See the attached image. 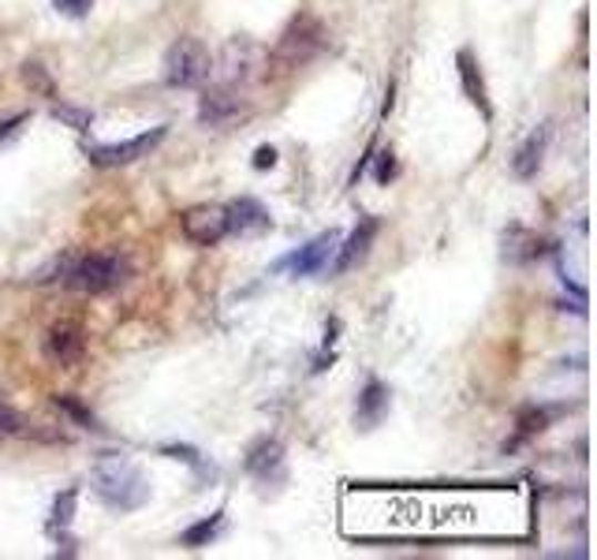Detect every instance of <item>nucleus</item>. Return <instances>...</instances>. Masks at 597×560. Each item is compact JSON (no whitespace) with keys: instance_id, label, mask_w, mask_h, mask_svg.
<instances>
[{"instance_id":"7ed1b4c3","label":"nucleus","mask_w":597,"mask_h":560,"mask_svg":"<svg viewBox=\"0 0 597 560\" xmlns=\"http://www.w3.org/2000/svg\"><path fill=\"white\" fill-rule=\"evenodd\" d=\"M210 53H205L202 42H194V38H180L176 45L164 53V83L176 86V90H191L210 79Z\"/></svg>"},{"instance_id":"39448f33","label":"nucleus","mask_w":597,"mask_h":560,"mask_svg":"<svg viewBox=\"0 0 597 560\" xmlns=\"http://www.w3.org/2000/svg\"><path fill=\"white\" fill-rule=\"evenodd\" d=\"M164 135H169V128H153V131H146V135H135L128 142H112V146H87V157L94 161V165H101V169L131 165V161L146 157Z\"/></svg>"},{"instance_id":"a211bd4d","label":"nucleus","mask_w":597,"mask_h":560,"mask_svg":"<svg viewBox=\"0 0 597 560\" xmlns=\"http://www.w3.org/2000/svg\"><path fill=\"white\" fill-rule=\"evenodd\" d=\"M23 83L30 90H38V94H45V98H53V79H49V71L38 64V60H27L23 64Z\"/></svg>"},{"instance_id":"f257e3e1","label":"nucleus","mask_w":597,"mask_h":560,"mask_svg":"<svg viewBox=\"0 0 597 560\" xmlns=\"http://www.w3.org/2000/svg\"><path fill=\"white\" fill-rule=\"evenodd\" d=\"M94 490L101 493V501L120 508V512H135L150 497L146 475L123 456H101L94 467Z\"/></svg>"},{"instance_id":"4be33fe9","label":"nucleus","mask_w":597,"mask_h":560,"mask_svg":"<svg viewBox=\"0 0 597 560\" xmlns=\"http://www.w3.org/2000/svg\"><path fill=\"white\" fill-rule=\"evenodd\" d=\"M53 8H57V12L71 16V19H82L90 8H94V0H53Z\"/></svg>"},{"instance_id":"aec40b11","label":"nucleus","mask_w":597,"mask_h":560,"mask_svg":"<svg viewBox=\"0 0 597 560\" xmlns=\"http://www.w3.org/2000/svg\"><path fill=\"white\" fill-rule=\"evenodd\" d=\"M19 430H23V415H19L16 407L0 404V441H4V437H16Z\"/></svg>"},{"instance_id":"bb28decb","label":"nucleus","mask_w":597,"mask_h":560,"mask_svg":"<svg viewBox=\"0 0 597 560\" xmlns=\"http://www.w3.org/2000/svg\"><path fill=\"white\" fill-rule=\"evenodd\" d=\"M19 124H27V112H19V116H12V120H0V139L16 135V128H19Z\"/></svg>"},{"instance_id":"20e7f679","label":"nucleus","mask_w":597,"mask_h":560,"mask_svg":"<svg viewBox=\"0 0 597 560\" xmlns=\"http://www.w3.org/2000/svg\"><path fill=\"white\" fill-rule=\"evenodd\" d=\"M123 277H128V262L117 258V254H87L68 269V288L82 295H101L123 284Z\"/></svg>"},{"instance_id":"6e6552de","label":"nucleus","mask_w":597,"mask_h":560,"mask_svg":"<svg viewBox=\"0 0 597 560\" xmlns=\"http://www.w3.org/2000/svg\"><path fill=\"white\" fill-rule=\"evenodd\" d=\"M82 352H87V336H82V329L75 322H60V325H53V329L45 333V355L57 366L79 363Z\"/></svg>"},{"instance_id":"1a4fd4ad","label":"nucleus","mask_w":597,"mask_h":560,"mask_svg":"<svg viewBox=\"0 0 597 560\" xmlns=\"http://www.w3.org/2000/svg\"><path fill=\"white\" fill-rule=\"evenodd\" d=\"M224 213H229V232H235V236H262L273 224L270 210L254 198H235Z\"/></svg>"},{"instance_id":"0eeeda50","label":"nucleus","mask_w":597,"mask_h":560,"mask_svg":"<svg viewBox=\"0 0 597 560\" xmlns=\"http://www.w3.org/2000/svg\"><path fill=\"white\" fill-rule=\"evenodd\" d=\"M336 247H340V232L328 228L317 240L306 243V247H298L292 258H284L281 266H292L295 277H311V273H322L328 266V258L336 254Z\"/></svg>"},{"instance_id":"f3484780","label":"nucleus","mask_w":597,"mask_h":560,"mask_svg":"<svg viewBox=\"0 0 597 560\" xmlns=\"http://www.w3.org/2000/svg\"><path fill=\"white\" fill-rule=\"evenodd\" d=\"M221 527H224V516L217 512L213 519H202V523H194L183 531V546H191V549H199V546H210L213 538L221 534Z\"/></svg>"},{"instance_id":"dca6fc26","label":"nucleus","mask_w":597,"mask_h":560,"mask_svg":"<svg viewBox=\"0 0 597 560\" xmlns=\"http://www.w3.org/2000/svg\"><path fill=\"white\" fill-rule=\"evenodd\" d=\"M545 139H549V131H534V135L523 142L519 146V154H516V161H512V165H516V176H523V180H530L534 172L542 169V154H545Z\"/></svg>"},{"instance_id":"393cba45","label":"nucleus","mask_w":597,"mask_h":560,"mask_svg":"<svg viewBox=\"0 0 597 560\" xmlns=\"http://www.w3.org/2000/svg\"><path fill=\"white\" fill-rule=\"evenodd\" d=\"M396 176V161H393V154H381V161H377V183H388Z\"/></svg>"},{"instance_id":"f8f14e48","label":"nucleus","mask_w":597,"mask_h":560,"mask_svg":"<svg viewBox=\"0 0 597 560\" xmlns=\"http://www.w3.org/2000/svg\"><path fill=\"white\" fill-rule=\"evenodd\" d=\"M504 262H512V266H527L542 254V240L534 236L530 228H519V224H512L508 232H504Z\"/></svg>"},{"instance_id":"ddd939ff","label":"nucleus","mask_w":597,"mask_h":560,"mask_svg":"<svg viewBox=\"0 0 597 560\" xmlns=\"http://www.w3.org/2000/svg\"><path fill=\"white\" fill-rule=\"evenodd\" d=\"M385 411H388V393H385V385L370 381L366 389H363V396H358V411H355L358 426H363V430H374Z\"/></svg>"},{"instance_id":"2eb2a0df","label":"nucleus","mask_w":597,"mask_h":560,"mask_svg":"<svg viewBox=\"0 0 597 560\" xmlns=\"http://www.w3.org/2000/svg\"><path fill=\"white\" fill-rule=\"evenodd\" d=\"M456 64H459V79H463V94H467L475 105L486 112L489 116V98H486V83H482V71H478V64H475V57L463 49V53L456 57Z\"/></svg>"},{"instance_id":"4468645a","label":"nucleus","mask_w":597,"mask_h":560,"mask_svg":"<svg viewBox=\"0 0 597 560\" xmlns=\"http://www.w3.org/2000/svg\"><path fill=\"white\" fill-rule=\"evenodd\" d=\"M281 464H284V448H281V441H270V437L254 445L251 456H246V471L259 475V478L276 475V471H281Z\"/></svg>"},{"instance_id":"6ab92c4d","label":"nucleus","mask_w":597,"mask_h":560,"mask_svg":"<svg viewBox=\"0 0 597 560\" xmlns=\"http://www.w3.org/2000/svg\"><path fill=\"white\" fill-rule=\"evenodd\" d=\"M53 400H57V407H60V411H64V415H71V419H75V422H82V426H98L94 411H90V407H82V404L75 400V396L60 393V396H53Z\"/></svg>"},{"instance_id":"9b49d317","label":"nucleus","mask_w":597,"mask_h":560,"mask_svg":"<svg viewBox=\"0 0 597 560\" xmlns=\"http://www.w3.org/2000/svg\"><path fill=\"white\" fill-rule=\"evenodd\" d=\"M374 236H377V221L374 217H366L358 228L352 232V240L344 243V247H336V273H347V269H355L358 262L366 258L370 247H374Z\"/></svg>"},{"instance_id":"9d476101","label":"nucleus","mask_w":597,"mask_h":560,"mask_svg":"<svg viewBox=\"0 0 597 560\" xmlns=\"http://www.w3.org/2000/svg\"><path fill=\"white\" fill-rule=\"evenodd\" d=\"M246 109V101L235 94L232 86H217V90H210V94L202 98V105H199V120L202 124H229V120H235L240 112Z\"/></svg>"},{"instance_id":"f03ea898","label":"nucleus","mask_w":597,"mask_h":560,"mask_svg":"<svg viewBox=\"0 0 597 560\" xmlns=\"http://www.w3.org/2000/svg\"><path fill=\"white\" fill-rule=\"evenodd\" d=\"M322 45H325V27L317 23L314 16L292 19V23H287V30L281 34V42H276L273 53H270L273 75H287V71L306 68L317 53H322Z\"/></svg>"},{"instance_id":"a878e982","label":"nucleus","mask_w":597,"mask_h":560,"mask_svg":"<svg viewBox=\"0 0 597 560\" xmlns=\"http://www.w3.org/2000/svg\"><path fill=\"white\" fill-rule=\"evenodd\" d=\"M276 165V150L273 146H262L259 154H254V169H273Z\"/></svg>"},{"instance_id":"423d86ee","label":"nucleus","mask_w":597,"mask_h":560,"mask_svg":"<svg viewBox=\"0 0 597 560\" xmlns=\"http://www.w3.org/2000/svg\"><path fill=\"white\" fill-rule=\"evenodd\" d=\"M183 236H188L194 247H217V243L229 236V213L221 206H194L183 213Z\"/></svg>"},{"instance_id":"b1692460","label":"nucleus","mask_w":597,"mask_h":560,"mask_svg":"<svg viewBox=\"0 0 597 560\" xmlns=\"http://www.w3.org/2000/svg\"><path fill=\"white\" fill-rule=\"evenodd\" d=\"M545 422H549V415L545 411H527L519 419V426H523V434H542L545 430Z\"/></svg>"},{"instance_id":"5701e85b","label":"nucleus","mask_w":597,"mask_h":560,"mask_svg":"<svg viewBox=\"0 0 597 560\" xmlns=\"http://www.w3.org/2000/svg\"><path fill=\"white\" fill-rule=\"evenodd\" d=\"M53 116H57V120H68V124H75L79 131H87V128H90V116H87V112H75V109L57 105V109H53Z\"/></svg>"},{"instance_id":"412c9836","label":"nucleus","mask_w":597,"mask_h":560,"mask_svg":"<svg viewBox=\"0 0 597 560\" xmlns=\"http://www.w3.org/2000/svg\"><path fill=\"white\" fill-rule=\"evenodd\" d=\"M71 512H75V493H64V497H57V508H53V523L57 527H68L71 523Z\"/></svg>"}]
</instances>
